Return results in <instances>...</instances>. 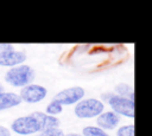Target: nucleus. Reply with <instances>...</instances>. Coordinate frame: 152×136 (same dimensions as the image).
<instances>
[{
  "mask_svg": "<svg viewBox=\"0 0 152 136\" xmlns=\"http://www.w3.org/2000/svg\"><path fill=\"white\" fill-rule=\"evenodd\" d=\"M19 95L14 91H4L0 93V111L17 108L21 104Z\"/></svg>",
  "mask_w": 152,
  "mask_h": 136,
  "instance_id": "nucleus-10",
  "label": "nucleus"
},
{
  "mask_svg": "<svg viewBox=\"0 0 152 136\" xmlns=\"http://www.w3.org/2000/svg\"><path fill=\"white\" fill-rule=\"evenodd\" d=\"M106 105H108L109 110L115 112L120 117H126L131 119L134 118V102L129 101L126 97H121L112 92L106 102Z\"/></svg>",
  "mask_w": 152,
  "mask_h": 136,
  "instance_id": "nucleus-4",
  "label": "nucleus"
},
{
  "mask_svg": "<svg viewBox=\"0 0 152 136\" xmlns=\"http://www.w3.org/2000/svg\"><path fill=\"white\" fill-rule=\"evenodd\" d=\"M114 93L121 97H126L129 101L134 102V90L133 86L128 83H119L116 84V86L114 88Z\"/></svg>",
  "mask_w": 152,
  "mask_h": 136,
  "instance_id": "nucleus-11",
  "label": "nucleus"
},
{
  "mask_svg": "<svg viewBox=\"0 0 152 136\" xmlns=\"http://www.w3.org/2000/svg\"><path fill=\"white\" fill-rule=\"evenodd\" d=\"M81 135L82 136H112L110 134H108L107 131L102 130L101 128H99L96 125H86V127H83Z\"/></svg>",
  "mask_w": 152,
  "mask_h": 136,
  "instance_id": "nucleus-12",
  "label": "nucleus"
},
{
  "mask_svg": "<svg viewBox=\"0 0 152 136\" xmlns=\"http://www.w3.org/2000/svg\"><path fill=\"white\" fill-rule=\"evenodd\" d=\"M4 91H5V86L2 85V83H0V93L4 92Z\"/></svg>",
  "mask_w": 152,
  "mask_h": 136,
  "instance_id": "nucleus-17",
  "label": "nucleus"
},
{
  "mask_svg": "<svg viewBox=\"0 0 152 136\" xmlns=\"http://www.w3.org/2000/svg\"><path fill=\"white\" fill-rule=\"evenodd\" d=\"M48 93L49 91L44 85L32 83V84H28L21 88L18 95L21 102L27 103V104H37V103L43 102L48 97Z\"/></svg>",
  "mask_w": 152,
  "mask_h": 136,
  "instance_id": "nucleus-5",
  "label": "nucleus"
},
{
  "mask_svg": "<svg viewBox=\"0 0 152 136\" xmlns=\"http://www.w3.org/2000/svg\"><path fill=\"white\" fill-rule=\"evenodd\" d=\"M106 110V104L95 97H84L74 105V114L80 119L96 118Z\"/></svg>",
  "mask_w": 152,
  "mask_h": 136,
  "instance_id": "nucleus-2",
  "label": "nucleus"
},
{
  "mask_svg": "<svg viewBox=\"0 0 152 136\" xmlns=\"http://www.w3.org/2000/svg\"><path fill=\"white\" fill-rule=\"evenodd\" d=\"M95 119H96V124L95 125L101 128L102 130H104L107 132L115 130L121 123V117L119 115H116L115 112L110 111V110H104Z\"/></svg>",
  "mask_w": 152,
  "mask_h": 136,
  "instance_id": "nucleus-8",
  "label": "nucleus"
},
{
  "mask_svg": "<svg viewBox=\"0 0 152 136\" xmlns=\"http://www.w3.org/2000/svg\"><path fill=\"white\" fill-rule=\"evenodd\" d=\"M32 116L38 121L42 130L57 129L61 125V121H59L58 117L46 115L44 111H33L32 112Z\"/></svg>",
  "mask_w": 152,
  "mask_h": 136,
  "instance_id": "nucleus-9",
  "label": "nucleus"
},
{
  "mask_svg": "<svg viewBox=\"0 0 152 136\" xmlns=\"http://www.w3.org/2000/svg\"><path fill=\"white\" fill-rule=\"evenodd\" d=\"M64 131L61 128L57 129H48V130H40L33 136H64Z\"/></svg>",
  "mask_w": 152,
  "mask_h": 136,
  "instance_id": "nucleus-15",
  "label": "nucleus"
},
{
  "mask_svg": "<svg viewBox=\"0 0 152 136\" xmlns=\"http://www.w3.org/2000/svg\"><path fill=\"white\" fill-rule=\"evenodd\" d=\"M10 130L19 136H33L42 129L38 121L32 116V114H30L14 118L11 123Z\"/></svg>",
  "mask_w": 152,
  "mask_h": 136,
  "instance_id": "nucleus-3",
  "label": "nucleus"
},
{
  "mask_svg": "<svg viewBox=\"0 0 152 136\" xmlns=\"http://www.w3.org/2000/svg\"><path fill=\"white\" fill-rule=\"evenodd\" d=\"M27 59L26 53L23 50H10V51H1L0 52V66L2 67H14L21 64H25Z\"/></svg>",
  "mask_w": 152,
  "mask_h": 136,
  "instance_id": "nucleus-7",
  "label": "nucleus"
},
{
  "mask_svg": "<svg viewBox=\"0 0 152 136\" xmlns=\"http://www.w3.org/2000/svg\"><path fill=\"white\" fill-rule=\"evenodd\" d=\"M86 97V90L82 86H70L66 89H63L61 91H58L55 96H53V101L58 102L61 105H75L77 104L81 99H83Z\"/></svg>",
  "mask_w": 152,
  "mask_h": 136,
  "instance_id": "nucleus-6",
  "label": "nucleus"
},
{
  "mask_svg": "<svg viewBox=\"0 0 152 136\" xmlns=\"http://www.w3.org/2000/svg\"><path fill=\"white\" fill-rule=\"evenodd\" d=\"M36 78V72L32 69V66L27 64H21L11 69H7V71L4 75V80L12 88L21 89L28 84H32Z\"/></svg>",
  "mask_w": 152,
  "mask_h": 136,
  "instance_id": "nucleus-1",
  "label": "nucleus"
},
{
  "mask_svg": "<svg viewBox=\"0 0 152 136\" xmlns=\"http://www.w3.org/2000/svg\"><path fill=\"white\" fill-rule=\"evenodd\" d=\"M115 136H134V124H120L115 129Z\"/></svg>",
  "mask_w": 152,
  "mask_h": 136,
  "instance_id": "nucleus-14",
  "label": "nucleus"
},
{
  "mask_svg": "<svg viewBox=\"0 0 152 136\" xmlns=\"http://www.w3.org/2000/svg\"><path fill=\"white\" fill-rule=\"evenodd\" d=\"M46 115H50V116H55V117H58V115H61L63 112V105H61L58 102L56 101H51L46 106H45V111H44Z\"/></svg>",
  "mask_w": 152,
  "mask_h": 136,
  "instance_id": "nucleus-13",
  "label": "nucleus"
},
{
  "mask_svg": "<svg viewBox=\"0 0 152 136\" xmlns=\"http://www.w3.org/2000/svg\"><path fill=\"white\" fill-rule=\"evenodd\" d=\"M0 136H12L10 128H7L5 125H0Z\"/></svg>",
  "mask_w": 152,
  "mask_h": 136,
  "instance_id": "nucleus-16",
  "label": "nucleus"
}]
</instances>
